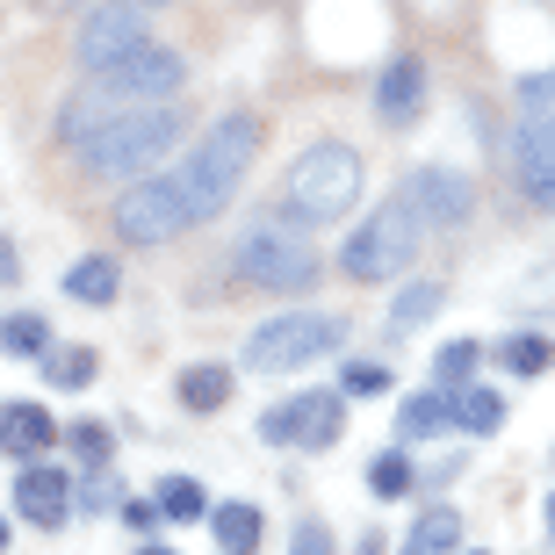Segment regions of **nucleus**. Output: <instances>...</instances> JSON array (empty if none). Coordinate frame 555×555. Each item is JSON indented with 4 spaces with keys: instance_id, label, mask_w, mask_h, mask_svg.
<instances>
[{
    "instance_id": "f257e3e1",
    "label": "nucleus",
    "mask_w": 555,
    "mask_h": 555,
    "mask_svg": "<svg viewBox=\"0 0 555 555\" xmlns=\"http://www.w3.org/2000/svg\"><path fill=\"white\" fill-rule=\"evenodd\" d=\"M253 152H260V116H253V108H231V116H217V124L203 130V144H188V159L173 166V181H181L188 209H195V224H209V217H217V209L238 195Z\"/></svg>"
},
{
    "instance_id": "f03ea898",
    "label": "nucleus",
    "mask_w": 555,
    "mask_h": 555,
    "mask_svg": "<svg viewBox=\"0 0 555 555\" xmlns=\"http://www.w3.org/2000/svg\"><path fill=\"white\" fill-rule=\"evenodd\" d=\"M361 203V152L339 138H318L310 152H296L282 181V224H339Z\"/></svg>"
},
{
    "instance_id": "7ed1b4c3",
    "label": "nucleus",
    "mask_w": 555,
    "mask_h": 555,
    "mask_svg": "<svg viewBox=\"0 0 555 555\" xmlns=\"http://www.w3.org/2000/svg\"><path fill=\"white\" fill-rule=\"evenodd\" d=\"M181 108L173 102H152V108H124V116H108V124H94L80 138V159L87 173H102V181H130V173H144L152 159H166L173 144H181Z\"/></svg>"
},
{
    "instance_id": "20e7f679",
    "label": "nucleus",
    "mask_w": 555,
    "mask_h": 555,
    "mask_svg": "<svg viewBox=\"0 0 555 555\" xmlns=\"http://www.w3.org/2000/svg\"><path fill=\"white\" fill-rule=\"evenodd\" d=\"M339 339H347V318H332V310H288V318H268L246 339V369L253 375H296L318 353H339Z\"/></svg>"
},
{
    "instance_id": "39448f33",
    "label": "nucleus",
    "mask_w": 555,
    "mask_h": 555,
    "mask_svg": "<svg viewBox=\"0 0 555 555\" xmlns=\"http://www.w3.org/2000/svg\"><path fill=\"white\" fill-rule=\"evenodd\" d=\"M418 253V224H412V209L404 203H375L369 224H353L347 253H339V274L347 282H390V274H404V260Z\"/></svg>"
},
{
    "instance_id": "423d86ee",
    "label": "nucleus",
    "mask_w": 555,
    "mask_h": 555,
    "mask_svg": "<svg viewBox=\"0 0 555 555\" xmlns=\"http://www.w3.org/2000/svg\"><path fill=\"white\" fill-rule=\"evenodd\" d=\"M231 260H238V282L274 288V296H296V288L318 282V246H304V238L282 231V224H253Z\"/></svg>"
},
{
    "instance_id": "0eeeda50",
    "label": "nucleus",
    "mask_w": 555,
    "mask_h": 555,
    "mask_svg": "<svg viewBox=\"0 0 555 555\" xmlns=\"http://www.w3.org/2000/svg\"><path fill=\"white\" fill-rule=\"evenodd\" d=\"M188 87V65H181V51H166V43H138V51H124L116 65H94V94L102 102H138V108H152V102H173Z\"/></svg>"
},
{
    "instance_id": "6e6552de",
    "label": "nucleus",
    "mask_w": 555,
    "mask_h": 555,
    "mask_svg": "<svg viewBox=\"0 0 555 555\" xmlns=\"http://www.w3.org/2000/svg\"><path fill=\"white\" fill-rule=\"evenodd\" d=\"M188 224H195V209H188V195H181L173 173L130 181L124 203H116V231H124V246H166V238H181Z\"/></svg>"
},
{
    "instance_id": "1a4fd4ad",
    "label": "nucleus",
    "mask_w": 555,
    "mask_h": 555,
    "mask_svg": "<svg viewBox=\"0 0 555 555\" xmlns=\"http://www.w3.org/2000/svg\"><path fill=\"white\" fill-rule=\"evenodd\" d=\"M339 433H347V397L339 390H304L288 404H274V412H260L268 448H332Z\"/></svg>"
},
{
    "instance_id": "9d476101",
    "label": "nucleus",
    "mask_w": 555,
    "mask_h": 555,
    "mask_svg": "<svg viewBox=\"0 0 555 555\" xmlns=\"http://www.w3.org/2000/svg\"><path fill=\"white\" fill-rule=\"evenodd\" d=\"M397 203L412 209V224L454 231V224H469L476 195H469V181H462V173H454V166H418L412 181H404V195H397Z\"/></svg>"
},
{
    "instance_id": "9b49d317",
    "label": "nucleus",
    "mask_w": 555,
    "mask_h": 555,
    "mask_svg": "<svg viewBox=\"0 0 555 555\" xmlns=\"http://www.w3.org/2000/svg\"><path fill=\"white\" fill-rule=\"evenodd\" d=\"M144 37V8H94V15L80 22V37H73V51H80V65L94 73V65H116L124 51H138Z\"/></svg>"
},
{
    "instance_id": "f8f14e48",
    "label": "nucleus",
    "mask_w": 555,
    "mask_h": 555,
    "mask_svg": "<svg viewBox=\"0 0 555 555\" xmlns=\"http://www.w3.org/2000/svg\"><path fill=\"white\" fill-rule=\"evenodd\" d=\"M15 513L29 519V527H65L73 519V476L65 469H51V462H22V476H15Z\"/></svg>"
},
{
    "instance_id": "ddd939ff",
    "label": "nucleus",
    "mask_w": 555,
    "mask_h": 555,
    "mask_svg": "<svg viewBox=\"0 0 555 555\" xmlns=\"http://www.w3.org/2000/svg\"><path fill=\"white\" fill-rule=\"evenodd\" d=\"M418 108H426V65L418 59H390L383 80H375V116H383V124H412Z\"/></svg>"
},
{
    "instance_id": "4468645a",
    "label": "nucleus",
    "mask_w": 555,
    "mask_h": 555,
    "mask_svg": "<svg viewBox=\"0 0 555 555\" xmlns=\"http://www.w3.org/2000/svg\"><path fill=\"white\" fill-rule=\"evenodd\" d=\"M209 534H217V548H224V555H260V541H268V513L246 505V498L209 505Z\"/></svg>"
},
{
    "instance_id": "2eb2a0df",
    "label": "nucleus",
    "mask_w": 555,
    "mask_h": 555,
    "mask_svg": "<svg viewBox=\"0 0 555 555\" xmlns=\"http://www.w3.org/2000/svg\"><path fill=\"white\" fill-rule=\"evenodd\" d=\"M51 440H59V426H51L43 404H0V448L15 454V462H37Z\"/></svg>"
},
{
    "instance_id": "dca6fc26",
    "label": "nucleus",
    "mask_w": 555,
    "mask_h": 555,
    "mask_svg": "<svg viewBox=\"0 0 555 555\" xmlns=\"http://www.w3.org/2000/svg\"><path fill=\"white\" fill-rule=\"evenodd\" d=\"M519 181H527V195H541V188H555V124H534V116H519Z\"/></svg>"
},
{
    "instance_id": "f3484780",
    "label": "nucleus",
    "mask_w": 555,
    "mask_h": 555,
    "mask_svg": "<svg viewBox=\"0 0 555 555\" xmlns=\"http://www.w3.org/2000/svg\"><path fill=\"white\" fill-rule=\"evenodd\" d=\"M440 426H454V390H418V397H404V412H397V440H433Z\"/></svg>"
},
{
    "instance_id": "a211bd4d",
    "label": "nucleus",
    "mask_w": 555,
    "mask_h": 555,
    "mask_svg": "<svg viewBox=\"0 0 555 555\" xmlns=\"http://www.w3.org/2000/svg\"><path fill=\"white\" fill-rule=\"evenodd\" d=\"M116 288H124V274H116L108 253H87V260L65 268V296H73V304H116Z\"/></svg>"
},
{
    "instance_id": "6ab92c4d",
    "label": "nucleus",
    "mask_w": 555,
    "mask_h": 555,
    "mask_svg": "<svg viewBox=\"0 0 555 555\" xmlns=\"http://www.w3.org/2000/svg\"><path fill=\"white\" fill-rule=\"evenodd\" d=\"M454 548H462V513H448V505L418 513L404 534V555H454Z\"/></svg>"
},
{
    "instance_id": "aec40b11",
    "label": "nucleus",
    "mask_w": 555,
    "mask_h": 555,
    "mask_svg": "<svg viewBox=\"0 0 555 555\" xmlns=\"http://www.w3.org/2000/svg\"><path fill=\"white\" fill-rule=\"evenodd\" d=\"M224 397H231V369L224 361H195V369L181 375V404L188 412H224Z\"/></svg>"
},
{
    "instance_id": "412c9836",
    "label": "nucleus",
    "mask_w": 555,
    "mask_h": 555,
    "mask_svg": "<svg viewBox=\"0 0 555 555\" xmlns=\"http://www.w3.org/2000/svg\"><path fill=\"white\" fill-rule=\"evenodd\" d=\"M0 347L15 353V361H43L51 353V325H43L37 310H8L0 318Z\"/></svg>"
},
{
    "instance_id": "4be33fe9",
    "label": "nucleus",
    "mask_w": 555,
    "mask_h": 555,
    "mask_svg": "<svg viewBox=\"0 0 555 555\" xmlns=\"http://www.w3.org/2000/svg\"><path fill=\"white\" fill-rule=\"evenodd\" d=\"M454 426H462V433H498V426H505V397L462 383V390H454Z\"/></svg>"
},
{
    "instance_id": "5701e85b",
    "label": "nucleus",
    "mask_w": 555,
    "mask_h": 555,
    "mask_svg": "<svg viewBox=\"0 0 555 555\" xmlns=\"http://www.w3.org/2000/svg\"><path fill=\"white\" fill-rule=\"evenodd\" d=\"M152 505H159L166 519H181V527H195V519L209 513V498H203V483H195V476H166Z\"/></svg>"
},
{
    "instance_id": "b1692460",
    "label": "nucleus",
    "mask_w": 555,
    "mask_h": 555,
    "mask_svg": "<svg viewBox=\"0 0 555 555\" xmlns=\"http://www.w3.org/2000/svg\"><path fill=\"white\" fill-rule=\"evenodd\" d=\"M412 483H418V469H412V454H404V448H383L369 462V491L375 498H404Z\"/></svg>"
},
{
    "instance_id": "393cba45",
    "label": "nucleus",
    "mask_w": 555,
    "mask_h": 555,
    "mask_svg": "<svg viewBox=\"0 0 555 555\" xmlns=\"http://www.w3.org/2000/svg\"><path fill=\"white\" fill-rule=\"evenodd\" d=\"M498 361H505L513 375H548L555 369V347L541 339V332H513V339L498 347Z\"/></svg>"
},
{
    "instance_id": "a878e982",
    "label": "nucleus",
    "mask_w": 555,
    "mask_h": 555,
    "mask_svg": "<svg viewBox=\"0 0 555 555\" xmlns=\"http://www.w3.org/2000/svg\"><path fill=\"white\" fill-rule=\"evenodd\" d=\"M43 375H51L59 390H87V383H94V353L87 347H51L43 353Z\"/></svg>"
},
{
    "instance_id": "bb28decb",
    "label": "nucleus",
    "mask_w": 555,
    "mask_h": 555,
    "mask_svg": "<svg viewBox=\"0 0 555 555\" xmlns=\"http://www.w3.org/2000/svg\"><path fill=\"white\" fill-rule=\"evenodd\" d=\"M476 361H483V347H476V339H448V347H440V361H433V383H440V390H462Z\"/></svg>"
},
{
    "instance_id": "cd10ccee",
    "label": "nucleus",
    "mask_w": 555,
    "mask_h": 555,
    "mask_svg": "<svg viewBox=\"0 0 555 555\" xmlns=\"http://www.w3.org/2000/svg\"><path fill=\"white\" fill-rule=\"evenodd\" d=\"M65 440H73V454H80V469H108V454H116V433L94 426V418L65 426Z\"/></svg>"
},
{
    "instance_id": "c85d7f7f",
    "label": "nucleus",
    "mask_w": 555,
    "mask_h": 555,
    "mask_svg": "<svg viewBox=\"0 0 555 555\" xmlns=\"http://www.w3.org/2000/svg\"><path fill=\"white\" fill-rule=\"evenodd\" d=\"M519 116L555 124V65H548V73H527V80H519Z\"/></svg>"
},
{
    "instance_id": "c756f323",
    "label": "nucleus",
    "mask_w": 555,
    "mask_h": 555,
    "mask_svg": "<svg viewBox=\"0 0 555 555\" xmlns=\"http://www.w3.org/2000/svg\"><path fill=\"white\" fill-rule=\"evenodd\" d=\"M426 310H440V282H412V288H404V296H397V310H390V325L412 332Z\"/></svg>"
},
{
    "instance_id": "7c9ffc66",
    "label": "nucleus",
    "mask_w": 555,
    "mask_h": 555,
    "mask_svg": "<svg viewBox=\"0 0 555 555\" xmlns=\"http://www.w3.org/2000/svg\"><path fill=\"white\" fill-rule=\"evenodd\" d=\"M383 390H390V369H383V361H347L339 397H383Z\"/></svg>"
},
{
    "instance_id": "2f4dec72",
    "label": "nucleus",
    "mask_w": 555,
    "mask_h": 555,
    "mask_svg": "<svg viewBox=\"0 0 555 555\" xmlns=\"http://www.w3.org/2000/svg\"><path fill=\"white\" fill-rule=\"evenodd\" d=\"M288 555H332V527H325V519H296Z\"/></svg>"
},
{
    "instance_id": "473e14b6",
    "label": "nucleus",
    "mask_w": 555,
    "mask_h": 555,
    "mask_svg": "<svg viewBox=\"0 0 555 555\" xmlns=\"http://www.w3.org/2000/svg\"><path fill=\"white\" fill-rule=\"evenodd\" d=\"M124 519H130V527H138V534H152V527H159V505H152V498H130V505H124Z\"/></svg>"
},
{
    "instance_id": "72a5a7b5",
    "label": "nucleus",
    "mask_w": 555,
    "mask_h": 555,
    "mask_svg": "<svg viewBox=\"0 0 555 555\" xmlns=\"http://www.w3.org/2000/svg\"><path fill=\"white\" fill-rule=\"evenodd\" d=\"M548 541H555V491H548Z\"/></svg>"
},
{
    "instance_id": "f704fd0d",
    "label": "nucleus",
    "mask_w": 555,
    "mask_h": 555,
    "mask_svg": "<svg viewBox=\"0 0 555 555\" xmlns=\"http://www.w3.org/2000/svg\"><path fill=\"white\" fill-rule=\"evenodd\" d=\"M0 555H8V519H0Z\"/></svg>"
},
{
    "instance_id": "c9c22d12",
    "label": "nucleus",
    "mask_w": 555,
    "mask_h": 555,
    "mask_svg": "<svg viewBox=\"0 0 555 555\" xmlns=\"http://www.w3.org/2000/svg\"><path fill=\"white\" fill-rule=\"evenodd\" d=\"M138 555H173V548H138Z\"/></svg>"
},
{
    "instance_id": "e433bc0d",
    "label": "nucleus",
    "mask_w": 555,
    "mask_h": 555,
    "mask_svg": "<svg viewBox=\"0 0 555 555\" xmlns=\"http://www.w3.org/2000/svg\"><path fill=\"white\" fill-rule=\"evenodd\" d=\"M469 555H483V548H469Z\"/></svg>"
},
{
    "instance_id": "4c0bfd02",
    "label": "nucleus",
    "mask_w": 555,
    "mask_h": 555,
    "mask_svg": "<svg viewBox=\"0 0 555 555\" xmlns=\"http://www.w3.org/2000/svg\"><path fill=\"white\" fill-rule=\"evenodd\" d=\"M138 8H144V0H138Z\"/></svg>"
}]
</instances>
